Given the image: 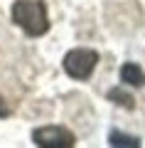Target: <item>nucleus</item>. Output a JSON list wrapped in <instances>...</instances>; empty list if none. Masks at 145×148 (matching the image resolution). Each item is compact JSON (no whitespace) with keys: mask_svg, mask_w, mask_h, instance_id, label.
Listing matches in <instances>:
<instances>
[{"mask_svg":"<svg viewBox=\"0 0 145 148\" xmlns=\"http://www.w3.org/2000/svg\"><path fill=\"white\" fill-rule=\"evenodd\" d=\"M12 22L27 32L30 37H42L49 30L47 5L42 0H17L12 3Z\"/></svg>","mask_w":145,"mask_h":148,"instance_id":"1","label":"nucleus"},{"mask_svg":"<svg viewBox=\"0 0 145 148\" xmlns=\"http://www.w3.org/2000/svg\"><path fill=\"white\" fill-rule=\"evenodd\" d=\"M96 64H99V52H96V49L76 47V49H71V52H67V57H64V72H67L71 79L84 82V79H88L93 74Z\"/></svg>","mask_w":145,"mask_h":148,"instance_id":"2","label":"nucleus"},{"mask_svg":"<svg viewBox=\"0 0 145 148\" xmlns=\"http://www.w3.org/2000/svg\"><path fill=\"white\" fill-rule=\"evenodd\" d=\"M32 141L42 148H71L74 133L64 126H39L32 131Z\"/></svg>","mask_w":145,"mask_h":148,"instance_id":"3","label":"nucleus"},{"mask_svg":"<svg viewBox=\"0 0 145 148\" xmlns=\"http://www.w3.org/2000/svg\"><path fill=\"white\" fill-rule=\"evenodd\" d=\"M120 82H123V84H130V86H143L145 84L143 67H138L135 62H125L123 67H120Z\"/></svg>","mask_w":145,"mask_h":148,"instance_id":"4","label":"nucleus"},{"mask_svg":"<svg viewBox=\"0 0 145 148\" xmlns=\"http://www.w3.org/2000/svg\"><path fill=\"white\" fill-rule=\"evenodd\" d=\"M108 143L116 148H138L140 146V138L128 136V133H120V131H111L108 133Z\"/></svg>","mask_w":145,"mask_h":148,"instance_id":"5","label":"nucleus"},{"mask_svg":"<svg viewBox=\"0 0 145 148\" xmlns=\"http://www.w3.org/2000/svg\"><path fill=\"white\" fill-rule=\"evenodd\" d=\"M108 99L116 101L118 106H123V109H133V106H135V99L125 89H120V86H113V89L108 91Z\"/></svg>","mask_w":145,"mask_h":148,"instance_id":"6","label":"nucleus"},{"mask_svg":"<svg viewBox=\"0 0 145 148\" xmlns=\"http://www.w3.org/2000/svg\"><path fill=\"white\" fill-rule=\"evenodd\" d=\"M10 116V109H7V104L3 101V96H0V119H7Z\"/></svg>","mask_w":145,"mask_h":148,"instance_id":"7","label":"nucleus"}]
</instances>
